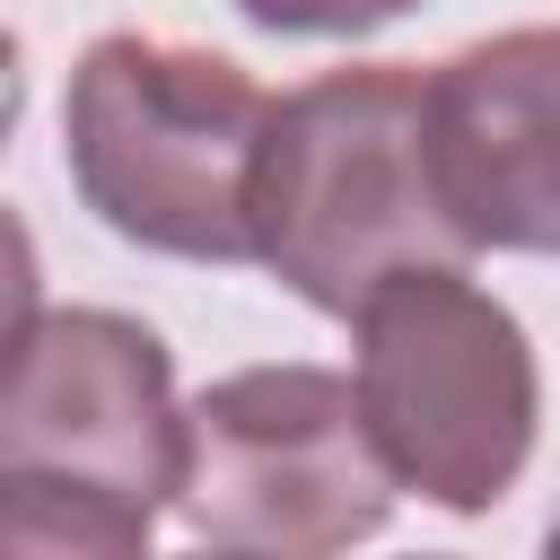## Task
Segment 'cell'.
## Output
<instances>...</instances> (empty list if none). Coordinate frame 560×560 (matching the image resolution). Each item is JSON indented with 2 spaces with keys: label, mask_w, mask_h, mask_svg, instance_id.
<instances>
[{
  "label": "cell",
  "mask_w": 560,
  "mask_h": 560,
  "mask_svg": "<svg viewBox=\"0 0 560 560\" xmlns=\"http://www.w3.org/2000/svg\"><path fill=\"white\" fill-rule=\"evenodd\" d=\"M542 560H560V516H551V534H542Z\"/></svg>",
  "instance_id": "10"
},
{
  "label": "cell",
  "mask_w": 560,
  "mask_h": 560,
  "mask_svg": "<svg viewBox=\"0 0 560 560\" xmlns=\"http://www.w3.org/2000/svg\"><path fill=\"white\" fill-rule=\"evenodd\" d=\"M394 464L359 411V385L306 359L210 376L184 402V490L192 542L254 560H341L394 516Z\"/></svg>",
  "instance_id": "4"
},
{
  "label": "cell",
  "mask_w": 560,
  "mask_h": 560,
  "mask_svg": "<svg viewBox=\"0 0 560 560\" xmlns=\"http://www.w3.org/2000/svg\"><path fill=\"white\" fill-rule=\"evenodd\" d=\"M411 560H455V551H411Z\"/></svg>",
  "instance_id": "11"
},
{
  "label": "cell",
  "mask_w": 560,
  "mask_h": 560,
  "mask_svg": "<svg viewBox=\"0 0 560 560\" xmlns=\"http://www.w3.org/2000/svg\"><path fill=\"white\" fill-rule=\"evenodd\" d=\"M271 105L245 61L175 35H96L70 61L61 166L88 219L140 254L254 262V175Z\"/></svg>",
  "instance_id": "2"
},
{
  "label": "cell",
  "mask_w": 560,
  "mask_h": 560,
  "mask_svg": "<svg viewBox=\"0 0 560 560\" xmlns=\"http://www.w3.org/2000/svg\"><path fill=\"white\" fill-rule=\"evenodd\" d=\"M0 472L79 481L149 516L175 508L184 402L166 341L114 306H18L0 385Z\"/></svg>",
  "instance_id": "5"
},
{
  "label": "cell",
  "mask_w": 560,
  "mask_h": 560,
  "mask_svg": "<svg viewBox=\"0 0 560 560\" xmlns=\"http://www.w3.org/2000/svg\"><path fill=\"white\" fill-rule=\"evenodd\" d=\"M254 262L341 324L402 271L472 262L429 166V70L350 61L271 105L254 175Z\"/></svg>",
  "instance_id": "1"
},
{
  "label": "cell",
  "mask_w": 560,
  "mask_h": 560,
  "mask_svg": "<svg viewBox=\"0 0 560 560\" xmlns=\"http://www.w3.org/2000/svg\"><path fill=\"white\" fill-rule=\"evenodd\" d=\"M0 560H158V551H149V508L79 481L0 472Z\"/></svg>",
  "instance_id": "7"
},
{
  "label": "cell",
  "mask_w": 560,
  "mask_h": 560,
  "mask_svg": "<svg viewBox=\"0 0 560 560\" xmlns=\"http://www.w3.org/2000/svg\"><path fill=\"white\" fill-rule=\"evenodd\" d=\"M184 560H254V551H219V542H192Z\"/></svg>",
  "instance_id": "9"
},
{
  "label": "cell",
  "mask_w": 560,
  "mask_h": 560,
  "mask_svg": "<svg viewBox=\"0 0 560 560\" xmlns=\"http://www.w3.org/2000/svg\"><path fill=\"white\" fill-rule=\"evenodd\" d=\"M228 9L262 35H341V44H359L394 18H411L420 0H228Z\"/></svg>",
  "instance_id": "8"
},
{
  "label": "cell",
  "mask_w": 560,
  "mask_h": 560,
  "mask_svg": "<svg viewBox=\"0 0 560 560\" xmlns=\"http://www.w3.org/2000/svg\"><path fill=\"white\" fill-rule=\"evenodd\" d=\"M429 166L472 254L560 262V26H499L429 70Z\"/></svg>",
  "instance_id": "6"
},
{
  "label": "cell",
  "mask_w": 560,
  "mask_h": 560,
  "mask_svg": "<svg viewBox=\"0 0 560 560\" xmlns=\"http://www.w3.org/2000/svg\"><path fill=\"white\" fill-rule=\"evenodd\" d=\"M350 385L394 481L446 516H490L542 429V368L525 324L464 271L429 262L350 315Z\"/></svg>",
  "instance_id": "3"
}]
</instances>
